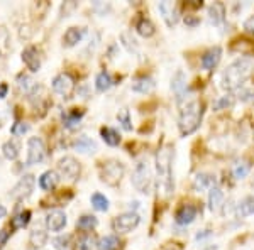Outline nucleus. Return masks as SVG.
<instances>
[{
    "mask_svg": "<svg viewBox=\"0 0 254 250\" xmlns=\"http://www.w3.org/2000/svg\"><path fill=\"white\" fill-rule=\"evenodd\" d=\"M180 117H178V129L180 134L185 137V135L193 134L196 129L200 127L203 115V105L198 100L188 97L187 100L180 101Z\"/></svg>",
    "mask_w": 254,
    "mask_h": 250,
    "instance_id": "f257e3e1",
    "label": "nucleus"
},
{
    "mask_svg": "<svg viewBox=\"0 0 254 250\" xmlns=\"http://www.w3.org/2000/svg\"><path fill=\"white\" fill-rule=\"evenodd\" d=\"M253 73V63L246 58L236 59L225 68L222 75V88L227 92H239Z\"/></svg>",
    "mask_w": 254,
    "mask_h": 250,
    "instance_id": "f03ea898",
    "label": "nucleus"
},
{
    "mask_svg": "<svg viewBox=\"0 0 254 250\" xmlns=\"http://www.w3.org/2000/svg\"><path fill=\"white\" fill-rule=\"evenodd\" d=\"M173 147L163 146L156 154V174H158V188L165 193V196H170L173 193V169H171V162H173Z\"/></svg>",
    "mask_w": 254,
    "mask_h": 250,
    "instance_id": "7ed1b4c3",
    "label": "nucleus"
},
{
    "mask_svg": "<svg viewBox=\"0 0 254 250\" xmlns=\"http://www.w3.org/2000/svg\"><path fill=\"white\" fill-rule=\"evenodd\" d=\"M130 181H132L134 188L142 193V195H149L151 193V188H153V173H151V167H149V162L147 161H139L136 164V167H134L132 171V178H130Z\"/></svg>",
    "mask_w": 254,
    "mask_h": 250,
    "instance_id": "20e7f679",
    "label": "nucleus"
},
{
    "mask_svg": "<svg viewBox=\"0 0 254 250\" xmlns=\"http://www.w3.org/2000/svg\"><path fill=\"white\" fill-rule=\"evenodd\" d=\"M124 164L119 161H105L100 166V179L102 183H105L107 186H117L121 183L122 176H124Z\"/></svg>",
    "mask_w": 254,
    "mask_h": 250,
    "instance_id": "39448f33",
    "label": "nucleus"
},
{
    "mask_svg": "<svg viewBox=\"0 0 254 250\" xmlns=\"http://www.w3.org/2000/svg\"><path fill=\"white\" fill-rule=\"evenodd\" d=\"M76 83L75 78H73L69 73H60L58 76H55L53 80V90H55L58 95H61L63 98H71V95L75 93Z\"/></svg>",
    "mask_w": 254,
    "mask_h": 250,
    "instance_id": "423d86ee",
    "label": "nucleus"
},
{
    "mask_svg": "<svg viewBox=\"0 0 254 250\" xmlns=\"http://www.w3.org/2000/svg\"><path fill=\"white\" fill-rule=\"evenodd\" d=\"M139 221H141V218H139L137 213L127 211V213H122V215H119L114 218L112 228H114V232H117V233H129L137 227Z\"/></svg>",
    "mask_w": 254,
    "mask_h": 250,
    "instance_id": "0eeeda50",
    "label": "nucleus"
},
{
    "mask_svg": "<svg viewBox=\"0 0 254 250\" xmlns=\"http://www.w3.org/2000/svg\"><path fill=\"white\" fill-rule=\"evenodd\" d=\"M46 157V147L39 137H31L27 142V166H34L44 161Z\"/></svg>",
    "mask_w": 254,
    "mask_h": 250,
    "instance_id": "6e6552de",
    "label": "nucleus"
},
{
    "mask_svg": "<svg viewBox=\"0 0 254 250\" xmlns=\"http://www.w3.org/2000/svg\"><path fill=\"white\" fill-rule=\"evenodd\" d=\"M34 184H36V179L32 174L22 176V178L19 179V183L10 190V198L19 201V200H24V198H27V196H31V193L34 191Z\"/></svg>",
    "mask_w": 254,
    "mask_h": 250,
    "instance_id": "1a4fd4ad",
    "label": "nucleus"
},
{
    "mask_svg": "<svg viewBox=\"0 0 254 250\" xmlns=\"http://www.w3.org/2000/svg\"><path fill=\"white\" fill-rule=\"evenodd\" d=\"M58 171L63 178L76 179L81 173V166L75 157H71V155H64V157H61L60 162H58Z\"/></svg>",
    "mask_w": 254,
    "mask_h": 250,
    "instance_id": "9d476101",
    "label": "nucleus"
},
{
    "mask_svg": "<svg viewBox=\"0 0 254 250\" xmlns=\"http://www.w3.org/2000/svg\"><path fill=\"white\" fill-rule=\"evenodd\" d=\"M196 213H198V208L195 206V204H182V206L176 210L175 213V221L176 225H180V227H187V225L193 223L195 218H196Z\"/></svg>",
    "mask_w": 254,
    "mask_h": 250,
    "instance_id": "9b49d317",
    "label": "nucleus"
},
{
    "mask_svg": "<svg viewBox=\"0 0 254 250\" xmlns=\"http://www.w3.org/2000/svg\"><path fill=\"white\" fill-rule=\"evenodd\" d=\"M159 12H161L163 19H165L166 26L168 27H175L176 22L180 20V7L178 3H173V2H161L158 5Z\"/></svg>",
    "mask_w": 254,
    "mask_h": 250,
    "instance_id": "f8f14e48",
    "label": "nucleus"
},
{
    "mask_svg": "<svg viewBox=\"0 0 254 250\" xmlns=\"http://www.w3.org/2000/svg\"><path fill=\"white\" fill-rule=\"evenodd\" d=\"M22 61H24V64L27 66V69H31L32 73L39 71V68H41V54H39L38 48L27 46L26 49H24V51H22Z\"/></svg>",
    "mask_w": 254,
    "mask_h": 250,
    "instance_id": "ddd939ff",
    "label": "nucleus"
},
{
    "mask_svg": "<svg viewBox=\"0 0 254 250\" xmlns=\"http://www.w3.org/2000/svg\"><path fill=\"white\" fill-rule=\"evenodd\" d=\"M171 90L175 92L176 101H178V103L188 98L187 97V76L183 71H178L173 76V80H171Z\"/></svg>",
    "mask_w": 254,
    "mask_h": 250,
    "instance_id": "4468645a",
    "label": "nucleus"
},
{
    "mask_svg": "<svg viewBox=\"0 0 254 250\" xmlns=\"http://www.w3.org/2000/svg\"><path fill=\"white\" fill-rule=\"evenodd\" d=\"M66 225V215L61 210H55L51 213H48L46 216V227L51 232H61Z\"/></svg>",
    "mask_w": 254,
    "mask_h": 250,
    "instance_id": "2eb2a0df",
    "label": "nucleus"
},
{
    "mask_svg": "<svg viewBox=\"0 0 254 250\" xmlns=\"http://www.w3.org/2000/svg\"><path fill=\"white\" fill-rule=\"evenodd\" d=\"M220 58H222V49L219 46L210 48L205 54L202 56V68L207 69V71H212V69L217 68V64L220 63Z\"/></svg>",
    "mask_w": 254,
    "mask_h": 250,
    "instance_id": "dca6fc26",
    "label": "nucleus"
},
{
    "mask_svg": "<svg viewBox=\"0 0 254 250\" xmlns=\"http://www.w3.org/2000/svg\"><path fill=\"white\" fill-rule=\"evenodd\" d=\"M83 36H85V27H69L63 36V46L66 48L76 46L83 39Z\"/></svg>",
    "mask_w": 254,
    "mask_h": 250,
    "instance_id": "f3484780",
    "label": "nucleus"
},
{
    "mask_svg": "<svg viewBox=\"0 0 254 250\" xmlns=\"http://www.w3.org/2000/svg\"><path fill=\"white\" fill-rule=\"evenodd\" d=\"M208 19L214 26H222L224 20H225V7L224 3L215 2L208 7Z\"/></svg>",
    "mask_w": 254,
    "mask_h": 250,
    "instance_id": "a211bd4d",
    "label": "nucleus"
},
{
    "mask_svg": "<svg viewBox=\"0 0 254 250\" xmlns=\"http://www.w3.org/2000/svg\"><path fill=\"white\" fill-rule=\"evenodd\" d=\"M236 215L243 216V218L254 215V198L253 196H246V198H243L236 204Z\"/></svg>",
    "mask_w": 254,
    "mask_h": 250,
    "instance_id": "6ab92c4d",
    "label": "nucleus"
},
{
    "mask_svg": "<svg viewBox=\"0 0 254 250\" xmlns=\"http://www.w3.org/2000/svg\"><path fill=\"white\" fill-rule=\"evenodd\" d=\"M73 146H75V149L81 154H93L97 150V144L90 137H87V135H80Z\"/></svg>",
    "mask_w": 254,
    "mask_h": 250,
    "instance_id": "aec40b11",
    "label": "nucleus"
},
{
    "mask_svg": "<svg viewBox=\"0 0 254 250\" xmlns=\"http://www.w3.org/2000/svg\"><path fill=\"white\" fill-rule=\"evenodd\" d=\"M224 204V191L220 190L219 186H214L208 190V208L212 211L219 210L220 206Z\"/></svg>",
    "mask_w": 254,
    "mask_h": 250,
    "instance_id": "412c9836",
    "label": "nucleus"
},
{
    "mask_svg": "<svg viewBox=\"0 0 254 250\" xmlns=\"http://www.w3.org/2000/svg\"><path fill=\"white\" fill-rule=\"evenodd\" d=\"M215 186V178L212 174H196V178L193 179V190L195 191H203V190H210Z\"/></svg>",
    "mask_w": 254,
    "mask_h": 250,
    "instance_id": "4be33fe9",
    "label": "nucleus"
},
{
    "mask_svg": "<svg viewBox=\"0 0 254 250\" xmlns=\"http://www.w3.org/2000/svg\"><path fill=\"white\" fill-rule=\"evenodd\" d=\"M154 88V80L151 76H137L132 81V90L137 93H149Z\"/></svg>",
    "mask_w": 254,
    "mask_h": 250,
    "instance_id": "5701e85b",
    "label": "nucleus"
},
{
    "mask_svg": "<svg viewBox=\"0 0 254 250\" xmlns=\"http://www.w3.org/2000/svg\"><path fill=\"white\" fill-rule=\"evenodd\" d=\"M58 181H60V178L55 171H46V173L39 178V186H41V190H44V191H53L56 188V184H58Z\"/></svg>",
    "mask_w": 254,
    "mask_h": 250,
    "instance_id": "b1692460",
    "label": "nucleus"
},
{
    "mask_svg": "<svg viewBox=\"0 0 254 250\" xmlns=\"http://www.w3.org/2000/svg\"><path fill=\"white\" fill-rule=\"evenodd\" d=\"M19 150H20V144L15 139H10V141H7L5 144L2 146L3 157L9 159V161H15V159L19 157Z\"/></svg>",
    "mask_w": 254,
    "mask_h": 250,
    "instance_id": "393cba45",
    "label": "nucleus"
},
{
    "mask_svg": "<svg viewBox=\"0 0 254 250\" xmlns=\"http://www.w3.org/2000/svg\"><path fill=\"white\" fill-rule=\"evenodd\" d=\"M100 135H102V139H104V142L107 146L116 147V146L121 144V135H119L117 130L112 129V127H102Z\"/></svg>",
    "mask_w": 254,
    "mask_h": 250,
    "instance_id": "a878e982",
    "label": "nucleus"
},
{
    "mask_svg": "<svg viewBox=\"0 0 254 250\" xmlns=\"http://www.w3.org/2000/svg\"><path fill=\"white\" fill-rule=\"evenodd\" d=\"M136 31H137L139 36H142V38H151V36H154V32H156V29H154V24L146 17H141L137 20Z\"/></svg>",
    "mask_w": 254,
    "mask_h": 250,
    "instance_id": "bb28decb",
    "label": "nucleus"
},
{
    "mask_svg": "<svg viewBox=\"0 0 254 250\" xmlns=\"http://www.w3.org/2000/svg\"><path fill=\"white\" fill-rule=\"evenodd\" d=\"M29 221H31V211L29 210L20 211L10 220V230H20V228L27 227Z\"/></svg>",
    "mask_w": 254,
    "mask_h": 250,
    "instance_id": "cd10ccee",
    "label": "nucleus"
},
{
    "mask_svg": "<svg viewBox=\"0 0 254 250\" xmlns=\"http://www.w3.org/2000/svg\"><path fill=\"white\" fill-rule=\"evenodd\" d=\"M83 113H85L83 110H80V112H78V108H75V110H71V112L64 113V115H63L64 127H66V129H75V127H78L81 117H83Z\"/></svg>",
    "mask_w": 254,
    "mask_h": 250,
    "instance_id": "c85d7f7f",
    "label": "nucleus"
},
{
    "mask_svg": "<svg viewBox=\"0 0 254 250\" xmlns=\"http://www.w3.org/2000/svg\"><path fill=\"white\" fill-rule=\"evenodd\" d=\"M249 171H251V164H249L248 159H241L232 166V176L236 179H244L249 174Z\"/></svg>",
    "mask_w": 254,
    "mask_h": 250,
    "instance_id": "c756f323",
    "label": "nucleus"
},
{
    "mask_svg": "<svg viewBox=\"0 0 254 250\" xmlns=\"http://www.w3.org/2000/svg\"><path fill=\"white\" fill-rule=\"evenodd\" d=\"M119 245H121V242H119V237H116V235L102 237V239L97 242L98 250H117Z\"/></svg>",
    "mask_w": 254,
    "mask_h": 250,
    "instance_id": "7c9ffc66",
    "label": "nucleus"
},
{
    "mask_svg": "<svg viewBox=\"0 0 254 250\" xmlns=\"http://www.w3.org/2000/svg\"><path fill=\"white\" fill-rule=\"evenodd\" d=\"M46 242H48L46 232L38 230V228L31 232V235H29V244H31V247H32V249H43L44 245H46Z\"/></svg>",
    "mask_w": 254,
    "mask_h": 250,
    "instance_id": "2f4dec72",
    "label": "nucleus"
},
{
    "mask_svg": "<svg viewBox=\"0 0 254 250\" xmlns=\"http://www.w3.org/2000/svg\"><path fill=\"white\" fill-rule=\"evenodd\" d=\"M112 76L109 75L107 71H100L95 78V88L97 92H107V90L112 87Z\"/></svg>",
    "mask_w": 254,
    "mask_h": 250,
    "instance_id": "473e14b6",
    "label": "nucleus"
},
{
    "mask_svg": "<svg viewBox=\"0 0 254 250\" xmlns=\"http://www.w3.org/2000/svg\"><path fill=\"white\" fill-rule=\"evenodd\" d=\"M17 85H19V88L26 93V95H31V93L36 90V87H38V83H36L29 75H19Z\"/></svg>",
    "mask_w": 254,
    "mask_h": 250,
    "instance_id": "72a5a7b5",
    "label": "nucleus"
},
{
    "mask_svg": "<svg viewBox=\"0 0 254 250\" xmlns=\"http://www.w3.org/2000/svg\"><path fill=\"white\" fill-rule=\"evenodd\" d=\"M97 225H98V220L92 215H83L78 221H76V228H78V230H83V232L93 230Z\"/></svg>",
    "mask_w": 254,
    "mask_h": 250,
    "instance_id": "f704fd0d",
    "label": "nucleus"
},
{
    "mask_svg": "<svg viewBox=\"0 0 254 250\" xmlns=\"http://www.w3.org/2000/svg\"><path fill=\"white\" fill-rule=\"evenodd\" d=\"M92 206L97 211H107L109 210V200L102 193H93L92 195Z\"/></svg>",
    "mask_w": 254,
    "mask_h": 250,
    "instance_id": "c9c22d12",
    "label": "nucleus"
},
{
    "mask_svg": "<svg viewBox=\"0 0 254 250\" xmlns=\"http://www.w3.org/2000/svg\"><path fill=\"white\" fill-rule=\"evenodd\" d=\"M7 51H9V32L5 27H0V58H3Z\"/></svg>",
    "mask_w": 254,
    "mask_h": 250,
    "instance_id": "e433bc0d",
    "label": "nucleus"
},
{
    "mask_svg": "<svg viewBox=\"0 0 254 250\" xmlns=\"http://www.w3.org/2000/svg\"><path fill=\"white\" fill-rule=\"evenodd\" d=\"M93 245H95V240H93L92 235H83L76 242V249L78 250H92Z\"/></svg>",
    "mask_w": 254,
    "mask_h": 250,
    "instance_id": "4c0bfd02",
    "label": "nucleus"
},
{
    "mask_svg": "<svg viewBox=\"0 0 254 250\" xmlns=\"http://www.w3.org/2000/svg\"><path fill=\"white\" fill-rule=\"evenodd\" d=\"M69 242H71L69 235H61L53 240V245H55L56 250H69V245H71Z\"/></svg>",
    "mask_w": 254,
    "mask_h": 250,
    "instance_id": "58836bf2",
    "label": "nucleus"
},
{
    "mask_svg": "<svg viewBox=\"0 0 254 250\" xmlns=\"http://www.w3.org/2000/svg\"><path fill=\"white\" fill-rule=\"evenodd\" d=\"M232 103H234V98H232L231 95H224L215 101L214 108L215 110H225V108H231Z\"/></svg>",
    "mask_w": 254,
    "mask_h": 250,
    "instance_id": "ea45409f",
    "label": "nucleus"
},
{
    "mask_svg": "<svg viewBox=\"0 0 254 250\" xmlns=\"http://www.w3.org/2000/svg\"><path fill=\"white\" fill-rule=\"evenodd\" d=\"M117 120L121 122L122 127H124L126 130H132V125H130V117H129V112H127V110H122V112L119 113Z\"/></svg>",
    "mask_w": 254,
    "mask_h": 250,
    "instance_id": "a19ab883",
    "label": "nucleus"
},
{
    "mask_svg": "<svg viewBox=\"0 0 254 250\" xmlns=\"http://www.w3.org/2000/svg\"><path fill=\"white\" fill-rule=\"evenodd\" d=\"M27 130H29V125L24 124V122H17V124L12 125L10 132H12V135H15V137H19V135H24V134H26Z\"/></svg>",
    "mask_w": 254,
    "mask_h": 250,
    "instance_id": "79ce46f5",
    "label": "nucleus"
},
{
    "mask_svg": "<svg viewBox=\"0 0 254 250\" xmlns=\"http://www.w3.org/2000/svg\"><path fill=\"white\" fill-rule=\"evenodd\" d=\"M122 41H124V46L127 48L129 52H137V44L134 38H129V34H122Z\"/></svg>",
    "mask_w": 254,
    "mask_h": 250,
    "instance_id": "37998d69",
    "label": "nucleus"
},
{
    "mask_svg": "<svg viewBox=\"0 0 254 250\" xmlns=\"http://www.w3.org/2000/svg\"><path fill=\"white\" fill-rule=\"evenodd\" d=\"M244 31L248 32V34L254 36V14L251 15V17H248L244 20Z\"/></svg>",
    "mask_w": 254,
    "mask_h": 250,
    "instance_id": "c03bdc74",
    "label": "nucleus"
},
{
    "mask_svg": "<svg viewBox=\"0 0 254 250\" xmlns=\"http://www.w3.org/2000/svg\"><path fill=\"white\" fill-rule=\"evenodd\" d=\"M10 233L12 232H9V228H2V230H0V249H2L3 245L7 244V240H9Z\"/></svg>",
    "mask_w": 254,
    "mask_h": 250,
    "instance_id": "a18cd8bd",
    "label": "nucleus"
},
{
    "mask_svg": "<svg viewBox=\"0 0 254 250\" xmlns=\"http://www.w3.org/2000/svg\"><path fill=\"white\" fill-rule=\"evenodd\" d=\"M7 92H9V85H7V83L0 85V100H2L3 97H7Z\"/></svg>",
    "mask_w": 254,
    "mask_h": 250,
    "instance_id": "49530a36",
    "label": "nucleus"
},
{
    "mask_svg": "<svg viewBox=\"0 0 254 250\" xmlns=\"http://www.w3.org/2000/svg\"><path fill=\"white\" fill-rule=\"evenodd\" d=\"M208 235H210V230H202L200 233H196L195 239H196V240H203V239H207Z\"/></svg>",
    "mask_w": 254,
    "mask_h": 250,
    "instance_id": "de8ad7c7",
    "label": "nucleus"
},
{
    "mask_svg": "<svg viewBox=\"0 0 254 250\" xmlns=\"http://www.w3.org/2000/svg\"><path fill=\"white\" fill-rule=\"evenodd\" d=\"M185 24H188V26L193 27V26L198 24V19H191V17H188V15H187V17H185Z\"/></svg>",
    "mask_w": 254,
    "mask_h": 250,
    "instance_id": "09e8293b",
    "label": "nucleus"
},
{
    "mask_svg": "<svg viewBox=\"0 0 254 250\" xmlns=\"http://www.w3.org/2000/svg\"><path fill=\"white\" fill-rule=\"evenodd\" d=\"M7 215V210H5V206H2V204H0V220L3 218V216Z\"/></svg>",
    "mask_w": 254,
    "mask_h": 250,
    "instance_id": "8fccbe9b",
    "label": "nucleus"
},
{
    "mask_svg": "<svg viewBox=\"0 0 254 250\" xmlns=\"http://www.w3.org/2000/svg\"><path fill=\"white\" fill-rule=\"evenodd\" d=\"M205 250H217V247H215V245H212V247H207Z\"/></svg>",
    "mask_w": 254,
    "mask_h": 250,
    "instance_id": "3c124183",
    "label": "nucleus"
},
{
    "mask_svg": "<svg viewBox=\"0 0 254 250\" xmlns=\"http://www.w3.org/2000/svg\"><path fill=\"white\" fill-rule=\"evenodd\" d=\"M253 183H254V176H253Z\"/></svg>",
    "mask_w": 254,
    "mask_h": 250,
    "instance_id": "603ef678",
    "label": "nucleus"
}]
</instances>
